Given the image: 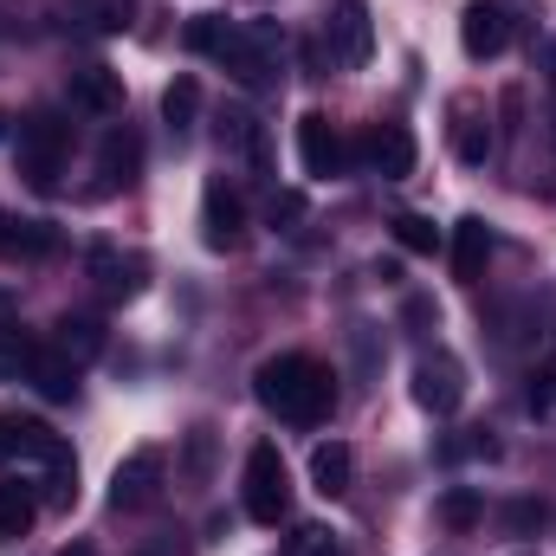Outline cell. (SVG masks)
Here are the masks:
<instances>
[{
    "label": "cell",
    "instance_id": "6da1fadb",
    "mask_svg": "<svg viewBox=\"0 0 556 556\" xmlns=\"http://www.w3.org/2000/svg\"><path fill=\"white\" fill-rule=\"evenodd\" d=\"M253 395H260V408L278 420H291V427H317V420H330L337 408V389H330V369L317 363V356H273V363H260V376H253Z\"/></svg>",
    "mask_w": 556,
    "mask_h": 556
},
{
    "label": "cell",
    "instance_id": "7a4b0ae2",
    "mask_svg": "<svg viewBox=\"0 0 556 556\" xmlns=\"http://www.w3.org/2000/svg\"><path fill=\"white\" fill-rule=\"evenodd\" d=\"M214 59H220V72H227V78H240V85H253V91H260V85L278 72V59H285V26H273V20L227 26V20H220Z\"/></svg>",
    "mask_w": 556,
    "mask_h": 556
},
{
    "label": "cell",
    "instance_id": "3957f363",
    "mask_svg": "<svg viewBox=\"0 0 556 556\" xmlns=\"http://www.w3.org/2000/svg\"><path fill=\"white\" fill-rule=\"evenodd\" d=\"M72 155V124H59L52 111H33L20 124V175L33 188H59V168Z\"/></svg>",
    "mask_w": 556,
    "mask_h": 556
},
{
    "label": "cell",
    "instance_id": "277c9868",
    "mask_svg": "<svg viewBox=\"0 0 556 556\" xmlns=\"http://www.w3.org/2000/svg\"><path fill=\"white\" fill-rule=\"evenodd\" d=\"M247 511H253L260 525L291 518V472H285V459H278L273 440H260V446L247 453Z\"/></svg>",
    "mask_w": 556,
    "mask_h": 556
},
{
    "label": "cell",
    "instance_id": "5b68a950",
    "mask_svg": "<svg viewBox=\"0 0 556 556\" xmlns=\"http://www.w3.org/2000/svg\"><path fill=\"white\" fill-rule=\"evenodd\" d=\"M201 240L214 253H240L247 247V201H240V188H227V181L201 188Z\"/></svg>",
    "mask_w": 556,
    "mask_h": 556
},
{
    "label": "cell",
    "instance_id": "8992f818",
    "mask_svg": "<svg viewBox=\"0 0 556 556\" xmlns=\"http://www.w3.org/2000/svg\"><path fill=\"white\" fill-rule=\"evenodd\" d=\"M324 46H330V65L363 72V65H369V52H376L369 7H363V0H337V13H330V26H324Z\"/></svg>",
    "mask_w": 556,
    "mask_h": 556
},
{
    "label": "cell",
    "instance_id": "52a82bcc",
    "mask_svg": "<svg viewBox=\"0 0 556 556\" xmlns=\"http://www.w3.org/2000/svg\"><path fill=\"white\" fill-rule=\"evenodd\" d=\"M415 402L427 415H453L466 402V369L446 356V350H427L415 363Z\"/></svg>",
    "mask_w": 556,
    "mask_h": 556
},
{
    "label": "cell",
    "instance_id": "ba28073f",
    "mask_svg": "<svg viewBox=\"0 0 556 556\" xmlns=\"http://www.w3.org/2000/svg\"><path fill=\"white\" fill-rule=\"evenodd\" d=\"M298 162H304V175H311V181H337V175H343L350 149H343V137H337V124H330L324 111L298 117Z\"/></svg>",
    "mask_w": 556,
    "mask_h": 556
},
{
    "label": "cell",
    "instance_id": "9c48e42d",
    "mask_svg": "<svg viewBox=\"0 0 556 556\" xmlns=\"http://www.w3.org/2000/svg\"><path fill=\"white\" fill-rule=\"evenodd\" d=\"M7 459L72 466V453H65V440H59L52 427H39V420H13V415H0V466H7Z\"/></svg>",
    "mask_w": 556,
    "mask_h": 556
},
{
    "label": "cell",
    "instance_id": "30bf717a",
    "mask_svg": "<svg viewBox=\"0 0 556 556\" xmlns=\"http://www.w3.org/2000/svg\"><path fill=\"white\" fill-rule=\"evenodd\" d=\"M91 278H98V291L111 304H130V298H142V285H149V260L142 253H124V247H91Z\"/></svg>",
    "mask_w": 556,
    "mask_h": 556
},
{
    "label": "cell",
    "instance_id": "8fae6325",
    "mask_svg": "<svg viewBox=\"0 0 556 556\" xmlns=\"http://www.w3.org/2000/svg\"><path fill=\"white\" fill-rule=\"evenodd\" d=\"M155 492H162V453H155V446H137V453L111 472V505H117V511H142Z\"/></svg>",
    "mask_w": 556,
    "mask_h": 556
},
{
    "label": "cell",
    "instance_id": "7c38bea8",
    "mask_svg": "<svg viewBox=\"0 0 556 556\" xmlns=\"http://www.w3.org/2000/svg\"><path fill=\"white\" fill-rule=\"evenodd\" d=\"M459 46H466V59H498L511 46V13L492 7V0H472L459 13Z\"/></svg>",
    "mask_w": 556,
    "mask_h": 556
},
{
    "label": "cell",
    "instance_id": "4fadbf2b",
    "mask_svg": "<svg viewBox=\"0 0 556 556\" xmlns=\"http://www.w3.org/2000/svg\"><path fill=\"white\" fill-rule=\"evenodd\" d=\"M363 155H369V168L382 181H402V175H415V130L408 124H376L369 142H363Z\"/></svg>",
    "mask_w": 556,
    "mask_h": 556
},
{
    "label": "cell",
    "instance_id": "5bb4252c",
    "mask_svg": "<svg viewBox=\"0 0 556 556\" xmlns=\"http://www.w3.org/2000/svg\"><path fill=\"white\" fill-rule=\"evenodd\" d=\"M72 104H78L85 117H117V111H124V85H117V72H104V65H78V72H72Z\"/></svg>",
    "mask_w": 556,
    "mask_h": 556
},
{
    "label": "cell",
    "instance_id": "9a60e30c",
    "mask_svg": "<svg viewBox=\"0 0 556 556\" xmlns=\"http://www.w3.org/2000/svg\"><path fill=\"white\" fill-rule=\"evenodd\" d=\"M78 376H85V363H72L65 350H39L26 382H33L46 402H72V395H78Z\"/></svg>",
    "mask_w": 556,
    "mask_h": 556
},
{
    "label": "cell",
    "instance_id": "2e32d148",
    "mask_svg": "<svg viewBox=\"0 0 556 556\" xmlns=\"http://www.w3.org/2000/svg\"><path fill=\"white\" fill-rule=\"evenodd\" d=\"M485 260H492V227H485L479 214H466V220L453 227V273L472 285V278L485 273Z\"/></svg>",
    "mask_w": 556,
    "mask_h": 556
},
{
    "label": "cell",
    "instance_id": "e0dca14e",
    "mask_svg": "<svg viewBox=\"0 0 556 556\" xmlns=\"http://www.w3.org/2000/svg\"><path fill=\"white\" fill-rule=\"evenodd\" d=\"M350 472H356V453H350L343 440H324V446L311 453V485H317L324 498H343V492H350Z\"/></svg>",
    "mask_w": 556,
    "mask_h": 556
},
{
    "label": "cell",
    "instance_id": "ac0fdd59",
    "mask_svg": "<svg viewBox=\"0 0 556 556\" xmlns=\"http://www.w3.org/2000/svg\"><path fill=\"white\" fill-rule=\"evenodd\" d=\"M220 142H227V149H240V155H247L253 168H273V149H266V124H260L253 111H227V117H220Z\"/></svg>",
    "mask_w": 556,
    "mask_h": 556
},
{
    "label": "cell",
    "instance_id": "d6986e66",
    "mask_svg": "<svg viewBox=\"0 0 556 556\" xmlns=\"http://www.w3.org/2000/svg\"><path fill=\"white\" fill-rule=\"evenodd\" d=\"M137 168H142L137 130H111V137H104V149H98V175L117 188V181H137Z\"/></svg>",
    "mask_w": 556,
    "mask_h": 556
},
{
    "label": "cell",
    "instance_id": "ffe728a7",
    "mask_svg": "<svg viewBox=\"0 0 556 556\" xmlns=\"http://www.w3.org/2000/svg\"><path fill=\"white\" fill-rule=\"evenodd\" d=\"M33 518H39V498H33V485H0V538H26L33 531Z\"/></svg>",
    "mask_w": 556,
    "mask_h": 556
},
{
    "label": "cell",
    "instance_id": "44dd1931",
    "mask_svg": "<svg viewBox=\"0 0 556 556\" xmlns=\"http://www.w3.org/2000/svg\"><path fill=\"white\" fill-rule=\"evenodd\" d=\"M33 356H39V343L20 324H0V382H26L33 376Z\"/></svg>",
    "mask_w": 556,
    "mask_h": 556
},
{
    "label": "cell",
    "instance_id": "7402d4cb",
    "mask_svg": "<svg viewBox=\"0 0 556 556\" xmlns=\"http://www.w3.org/2000/svg\"><path fill=\"white\" fill-rule=\"evenodd\" d=\"M52 350H65L72 363H91V356L104 350V324H98V317H65V324H59V343H52Z\"/></svg>",
    "mask_w": 556,
    "mask_h": 556
},
{
    "label": "cell",
    "instance_id": "603a6c76",
    "mask_svg": "<svg viewBox=\"0 0 556 556\" xmlns=\"http://www.w3.org/2000/svg\"><path fill=\"white\" fill-rule=\"evenodd\" d=\"M453 155H459L466 168H485V162H492V124L466 111V117L453 124Z\"/></svg>",
    "mask_w": 556,
    "mask_h": 556
},
{
    "label": "cell",
    "instance_id": "cb8c5ba5",
    "mask_svg": "<svg viewBox=\"0 0 556 556\" xmlns=\"http://www.w3.org/2000/svg\"><path fill=\"white\" fill-rule=\"evenodd\" d=\"M194 111H201V85H194V78H175V85L162 91V124H168V130H188Z\"/></svg>",
    "mask_w": 556,
    "mask_h": 556
},
{
    "label": "cell",
    "instance_id": "d4e9b609",
    "mask_svg": "<svg viewBox=\"0 0 556 556\" xmlns=\"http://www.w3.org/2000/svg\"><path fill=\"white\" fill-rule=\"evenodd\" d=\"M0 253L39 260V253H52V227H46V220H7V240H0Z\"/></svg>",
    "mask_w": 556,
    "mask_h": 556
},
{
    "label": "cell",
    "instance_id": "484cf974",
    "mask_svg": "<svg viewBox=\"0 0 556 556\" xmlns=\"http://www.w3.org/2000/svg\"><path fill=\"white\" fill-rule=\"evenodd\" d=\"M395 247L427 260V253H440V247H446V233H440L427 214H402V220H395Z\"/></svg>",
    "mask_w": 556,
    "mask_h": 556
},
{
    "label": "cell",
    "instance_id": "4316f807",
    "mask_svg": "<svg viewBox=\"0 0 556 556\" xmlns=\"http://www.w3.org/2000/svg\"><path fill=\"white\" fill-rule=\"evenodd\" d=\"M479 511H485V505H479V492H472V485L440 492V525H446V531H472V525H479Z\"/></svg>",
    "mask_w": 556,
    "mask_h": 556
},
{
    "label": "cell",
    "instance_id": "83f0119b",
    "mask_svg": "<svg viewBox=\"0 0 556 556\" xmlns=\"http://www.w3.org/2000/svg\"><path fill=\"white\" fill-rule=\"evenodd\" d=\"M181 472H188V485H207V472H214V427H194V433H188Z\"/></svg>",
    "mask_w": 556,
    "mask_h": 556
},
{
    "label": "cell",
    "instance_id": "f1b7e54d",
    "mask_svg": "<svg viewBox=\"0 0 556 556\" xmlns=\"http://www.w3.org/2000/svg\"><path fill=\"white\" fill-rule=\"evenodd\" d=\"M525 402H531V415H551L556 408V350L531 369V389H525Z\"/></svg>",
    "mask_w": 556,
    "mask_h": 556
},
{
    "label": "cell",
    "instance_id": "f546056e",
    "mask_svg": "<svg viewBox=\"0 0 556 556\" xmlns=\"http://www.w3.org/2000/svg\"><path fill=\"white\" fill-rule=\"evenodd\" d=\"M285 556H343V544H337L324 525H298L291 544H285Z\"/></svg>",
    "mask_w": 556,
    "mask_h": 556
},
{
    "label": "cell",
    "instance_id": "4dcf8cb0",
    "mask_svg": "<svg viewBox=\"0 0 556 556\" xmlns=\"http://www.w3.org/2000/svg\"><path fill=\"white\" fill-rule=\"evenodd\" d=\"M214 39H220V20H194V26H188V46H194V52H214Z\"/></svg>",
    "mask_w": 556,
    "mask_h": 556
},
{
    "label": "cell",
    "instance_id": "1f68e13d",
    "mask_svg": "<svg viewBox=\"0 0 556 556\" xmlns=\"http://www.w3.org/2000/svg\"><path fill=\"white\" fill-rule=\"evenodd\" d=\"M266 214H273V227H278V220H298V214H304V201H298V194H278V188H273Z\"/></svg>",
    "mask_w": 556,
    "mask_h": 556
},
{
    "label": "cell",
    "instance_id": "d6a6232c",
    "mask_svg": "<svg viewBox=\"0 0 556 556\" xmlns=\"http://www.w3.org/2000/svg\"><path fill=\"white\" fill-rule=\"evenodd\" d=\"M531 525H544V511L538 505H511V531H531Z\"/></svg>",
    "mask_w": 556,
    "mask_h": 556
},
{
    "label": "cell",
    "instance_id": "836d02e7",
    "mask_svg": "<svg viewBox=\"0 0 556 556\" xmlns=\"http://www.w3.org/2000/svg\"><path fill=\"white\" fill-rule=\"evenodd\" d=\"M59 556H98V551L91 544H72V551H59Z\"/></svg>",
    "mask_w": 556,
    "mask_h": 556
},
{
    "label": "cell",
    "instance_id": "e575fe53",
    "mask_svg": "<svg viewBox=\"0 0 556 556\" xmlns=\"http://www.w3.org/2000/svg\"><path fill=\"white\" fill-rule=\"evenodd\" d=\"M0 240H7V214H0Z\"/></svg>",
    "mask_w": 556,
    "mask_h": 556
}]
</instances>
